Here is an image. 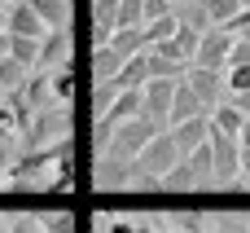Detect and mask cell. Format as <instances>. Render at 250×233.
Here are the masks:
<instances>
[{"label":"cell","mask_w":250,"mask_h":233,"mask_svg":"<svg viewBox=\"0 0 250 233\" xmlns=\"http://www.w3.org/2000/svg\"><path fill=\"white\" fill-rule=\"evenodd\" d=\"M207 115V106L198 101V93L180 79L176 84V97H171V110H167V128H176V123H189V119H202Z\"/></svg>","instance_id":"obj_11"},{"label":"cell","mask_w":250,"mask_h":233,"mask_svg":"<svg viewBox=\"0 0 250 233\" xmlns=\"http://www.w3.org/2000/svg\"><path fill=\"white\" fill-rule=\"evenodd\" d=\"M242 176H250V145H242Z\"/></svg>","instance_id":"obj_39"},{"label":"cell","mask_w":250,"mask_h":233,"mask_svg":"<svg viewBox=\"0 0 250 233\" xmlns=\"http://www.w3.org/2000/svg\"><path fill=\"white\" fill-rule=\"evenodd\" d=\"M237 141H242V145H250V119L242 123V132H237Z\"/></svg>","instance_id":"obj_40"},{"label":"cell","mask_w":250,"mask_h":233,"mask_svg":"<svg viewBox=\"0 0 250 233\" xmlns=\"http://www.w3.org/2000/svg\"><path fill=\"white\" fill-rule=\"evenodd\" d=\"M22 141L31 150H44L53 141H70V106H44L31 115V123L22 128Z\"/></svg>","instance_id":"obj_2"},{"label":"cell","mask_w":250,"mask_h":233,"mask_svg":"<svg viewBox=\"0 0 250 233\" xmlns=\"http://www.w3.org/2000/svg\"><path fill=\"white\" fill-rule=\"evenodd\" d=\"M9 233H44V229H40V216H13Z\"/></svg>","instance_id":"obj_35"},{"label":"cell","mask_w":250,"mask_h":233,"mask_svg":"<svg viewBox=\"0 0 250 233\" xmlns=\"http://www.w3.org/2000/svg\"><path fill=\"white\" fill-rule=\"evenodd\" d=\"M229 101H233V106H237V110L250 119V93H237V97H229Z\"/></svg>","instance_id":"obj_36"},{"label":"cell","mask_w":250,"mask_h":233,"mask_svg":"<svg viewBox=\"0 0 250 233\" xmlns=\"http://www.w3.org/2000/svg\"><path fill=\"white\" fill-rule=\"evenodd\" d=\"M176 84H180V79H149V84L141 88V97H145L141 115H145L149 123H158L163 132H167V110H171V97H176Z\"/></svg>","instance_id":"obj_6"},{"label":"cell","mask_w":250,"mask_h":233,"mask_svg":"<svg viewBox=\"0 0 250 233\" xmlns=\"http://www.w3.org/2000/svg\"><path fill=\"white\" fill-rule=\"evenodd\" d=\"M136 233H171V229H163V225H145V220H141V225H136Z\"/></svg>","instance_id":"obj_38"},{"label":"cell","mask_w":250,"mask_h":233,"mask_svg":"<svg viewBox=\"0 0 250 233\" xmlns=\"http://www.w3.org/2000/svg\"><path fill=\"white\" fill-rule=\"evenodd\" d=\"M114 84L127 93V88H145L149 84V62H145V53H136V57H127L123 62V70L114 75Z\"/></svg>","instance_id":"obj_17"},{"label":"cell","mask_w":250,"mask_h":233,"mask_svg":"<svg viewBox=\"0 0 250 233\" xmlns=\"http://www.w3.org/2000/svg\"><path fill=\"white\" fill-rule=\"evenodd\" d=\"M211 233H250V225L237 220V216H220V220L211 225Z\"/></svg>","instance_id":"obj_33"},{"label":"cell","mask_w":250,"mask_h":233,"mask_svg":"<svg viewBox=\"0 0 250 233\" xmlns=\"http://www.w3.org/2000/svg\"><path fill=\"white\" fill-rule=\"evenodd\" d=\"M0 35H4V13H0Z\"/></svg>","instance_id":"obj_44"},{"label":"cell","mask_w":250,"mask_h":233,"mask_svg":"<svg viewBox=\"0 0 250 233\" xmlns=\"http://www.w3.org/2000/svg\"><path fill=\"white\" fill-rule=\"evenodd\" d=\"M237 4H242V9H250V0H237Z\"/></svg>","instance_id":"obj_45"},{"label":"cell","mask_w":250,"mask_h":233,"mask_svg":"<svg viewBox=\"0 0 250 233\" xmlns=\"http://www.w3.org/2000/svg\"><path fill=\"white\" fill-rule=\"evenodd\" d=\"M176 26H180L176 13H167V18H158V22H145V40H149V44H163V40L176 35Z\"/></svg>","instance_id":"obj_28"},{"label":"cell","mask_w":250,"mask_h":233,"mask_svg":"<svg viewBox=\"0 0 250 233\" xmlns=\"http://www.w3.org/2000/svg\"><path fill=\"white\" fill-rule=\"evenodd\" d=\"M229 53H233V35L220 31V26H211V31L202 35V44H198L193 66H202V70H224V66H229Z\"/></svg>","instance_id":"obj_8"},{"label":"cell","mask_w":250,"mask_h":233,"mask_svg":"<svg viewBox=\"0 0 250 233\" xmlns=\"http://www.w3.org/2000/svg\"><path fill=\"white\" fill-rule=\"evenodd\" d=\"M48 93H53L57 106H70V97H75V70H70V66L53 70V75H48Z\"/></svg>","instance_id":"obj_24"},{"label":"cell","mask_w":250,"mask_h":233,"mask_svg":"<svg viewBox=\"0 0 250 233\" xmlns=\"http://www.w3.org/2000/svg\"><path fill=\"white\" fill-rule=\"evenodd\" d=\"M119 26H145L141 0H119Z\"/></svg>","instance_id":"obj_31"},{"label":"cell","mask_w":250,"mask_h":233,"mask_svg":"<svg viewBox=\"0 0 250 233\" xmlns=\"http://www.w3.org/2000/svg\"><path fill=\"white\" fill-rule=\"evenodd\" d=\"M163 229H171V233H211V225H207V211L202 207H167L163 211Z\"/></svg>","instance_id":"obj_12"},{"label":"cell","mask_w":250,"mask_h":233,"mask_svg":"<svg viewBox=\"0 0 250 233\" xmlns=\"http://www.w3.org/2000/svg\"><path fill=\"white\" fill-rule=\"evenodd\" d=\"M70 48H75V40H70V26H62V31H48V35L40 40V57H35V70L53 75V70L70 66Z\"/></svg>","instance_id":"obj_5"},{"label":"cell","mask_w":250,"mask_h":233,"mask_svg":"<svg viewBox=\"0 0 250 233\" xmlns=\"http://www.w3.org/2000/svg\"><path fill=\"white\" fill-rule=\"evenodd\" d=\"M167 13H171L167 0H141V18H145V22H158V18H167Z\"/></svg>","instance_id":"obj_32"},{"label":"cell","mask_w":250,"mask_h":233,"mask_svg":"<svg viewBox=\"0 0 250 233\" xmlns=\"http://www.w3.org/2000/svg\"><path fill=\"white\" fill-rule=\"evenodd\" d=\"M0 57H9V35H0Z\"/></svg>","instance_id":"obj_41"},{"label":"cell","mask_w":250,"mask_h":233,"mask_svg":"<svg viewBox=\"0 0 250 233\" xmlns=\"http://www.w3.org/2000/svg\"><path fill=\"white\" fill-rule=\"evenodd\" d=\"M171 132V141H176V150H180V159L185 154H193L207 137H211V119L202 115V119H189V123H176V128H167Z\"/></svg>","instance_id":"obj_13"},{"label":"cell","mask_w":250,"mask_h":233,"mask_svg":"<svg viewBox=\"0 0 250 233\" xmlns=\"http://www.w3.org/2000/svg\"><path fill=\"white\" fill-rule=\"evenodd\" d=\"M180 163V150H176V141H171V132H158L141 154H136V163H132V172H141V176H154V181H163L171 167Z\"/></svg>","instance_id":"obj_3"},{"label":"cell","mask_w":250,"mask_h":233,"mask_svg":"<svg viewBox=\"0 0 250 233\" xmlns=\"http://www.w3.org/2000/svg\"><path fill=\"white\" fill-rule=\"evenodd\" d=\"M163 189H171V194H185V189H202V181H198V176H193V167L180 159V163H176V167L163 176Z\"/></svg>","instance_id":"obj_23"},{"label":"cell","mask_w":250,"mask_h":233,"mask_svg":"<svg viewBox=\"0 0 250 233\" xmlns=\"http://www.w3.org/2000/svg\"><path fill=\"white\" fill-rule=\"evenodd\" d=\"M40 229L44 233H75V216L70 211H40Z\"/></svg>","instance_id":"obj_27"},{"label":"cell","mask_w":250,"mask_h":233,"mask_svg":"<svg viewBox=\"0 0 250 233\" xmlns=\"http://www.w3.org/2000/svg\"><path fill=\"white\" fill-rule=\"evenodd\" d=\"M141 106H145V97H141V88H127V93H119L114 97V106L97 119V141H105L119 123H127V119H136L141 115Z\"/></svg>","instance_id":"obj_7"},{"label":"cell","mask_w":250,"mask_h":233,"mask_svg":"<svg viewBox=\"0 0 250 233\" xmlns=\"http://www.w3.org/2000/svg\"><path fill=\"white\" fill-rule=\"evenodd\" d=\"M163 128L158 123H149L145 115H136V119H127V123H119L110 137H105V145H101V159H114V163H136V154L158 137Z\"/></svg>","instance_id":"obj_1"},{"label":"cell","mask_w":250,"mask_h":233,"mask_svg":"<svg viewBox=\"0 0 250 233\" xmlns=\"http://www.w3.org/2000/svg\"><path fill=\"white\" fill-rule=\"evenodd\" d=\"M0 233H9V225H4V220H0Z\"/></svg>","instance_id":"obj_46"},{"label":"cell","mask_w":250,"mask_h":233,"mask_svg":"<svg viewBox=\"0 0 250 233\" xmlns=\"http://www.w3.org/2000/svg\"><path fill=\"white\" fill-rule=\"evenodd\" d=\"M211 163H215V185H237L242 181V141L237 137H224L211 128Z\"/></svg>","instance_id":"obj_4"},{"label":"cell","mask_w":250,"mask_h":233,"mask_svg":"<svg viewBox=\"0 0 250 233\" xmlns=\"http://www.w3.org/2000/svg\"><path fill=\"white\" fill-rule=\"evenodd\" d=\"M110 48L127 62V57H136V53H145L149 48V40H145V26H119L114 35H110Z\"/></svg>","instance_id":"obj_14"},{"label":"cell","mask_w":250,"mask_h":233,"mask_svg":"<svg viewBox=\"0 0 250 233\" xmlns=\"http://www.w3.org/2000/svg\"><path fill=\"white\" fill-rule=\"evenodd\" d=\"M224 88H229V97L250 93V66H229V70H224Z\"/></svg>","instance_id":"obj_30"},{"label":"cell","mask_w":250,"mask_h":233,"mask_svg":"<svg viewBox=\"0 0 250 233\" xmlns=\"http://www.w3.org/2000/svg\"><path fill=\"white\" fill-rule=\"evenodd\" d=\"M9 57L22 62L26 70H35V57H40V40H26V35H9Z\"/></svg>","instance_id":"obj_25"},{"label":"cell","mask_w":250,"mask_h":233,"mask_svg":"<svg viewBox=\"0 0 250 233\" xmlns=\"http://www.w3.org/2000/svg\"><path fill=\"white\" fill-rule=\"evenodd\" d=\"M4 35H26V40H44L48 35V26L35 18V9L26 4V0H13L9 9H4Z\"/></svg>","instance_id":"obj_10"},{"label":"cell","mask_w":250,"mask_h":233,"mask_svg":"<svg viewBox=\"0 0 250 233\" xmlns=\"http://www.w3.org/2000/svg\"><path fill=\"white\" fill-rule=\"evenodd\" d=\"M110 233H136L132 220H110Z\"/></svg>","instance_id":"obj_37"},{"label":"cell","mask_w":250,"mask_h":233,"mask_svg":"<svg viewBox=\"0 0 250 233\" xmlns=\"http://www.w3.org/2000/svg\"><path fill=\"white\" fill-rule=\"evenodd\" d=\"M229 66H250V40H233V53H229ZM224 66V70H229Z\"/></svg>","instance_id":"obj_34"},{"label":"cell","mask_w":250,"mask_h":233,"mask_svg":"<svg viewBox=\"0 0 250 233\" xmlns=\"http://www.w3.org/2000/svg\"><path fill=\"white\" fill-rule=\"evenodd\" d=\"M185 163L193 167V176L202 181V185H215V163H211V141H202L193 154H185Z\"/></svg>","instance_id":"obj_22"},{"label":"cell","mask_w":250,"mask_h":233,"mask_svg":"<svg viewBox=\"0 0 250 233\" xmlns=\"http://www.w3.org/2000/svg\"><path fill=\"white\" fill-rule=\"evenodd\" d=\"M0 167H4V154H0Z\"/></svg>","instance_id":"obj_48"},{"label":"cell","mask_w":250,"mask_h":233,"mask_svg":"<svg viewBox=\"0 0 250 233\" xmlns=\"http://www.w3.org/2000/svg\"><path fill=\"white\" fill-rule=\"evenodd\" d=\"M119 93H123V88H119L114 79H101V84H97V93H92V106H97V119H101V115H105V110L114 106V97H119Z\"/></svg>","instance_id":"obj_29"},{"label":"cell","mask_w":250,"mask_h":233,"mask_svg":"<svg viewBox=\"0 0 250 233\" xmlns=\"http://www.w3.org/2000/svg\"><path fill=\"white\" fill-rule=\"evenodd\" d=\"M119 70H123V57H119L110 44H97V48H92V75H97V84H101V79H114Z\"/></svg>","instance_id":"obj_19"},{"label":"cell","mask_w":250,"mask_h":233,"mask_svg":"<svg viewBox=\"0 0 250 233\" xmlns=\"http://www.w3.org/2000/svg\"><path fill=\"white\" fill-rule=\"evenodd\" d=\"M171 13H176V22H180V26H189V31H198V35H207V31H211V18H207L202 0H189V4H180V9H171Z\"/></svg>","instance_id":"obj_20"},{"label":"cell","mask_w":250,"mask_h":233,"mask_svg":"<svg viewBox=\"0 0 250 233\" xmlns=\"http://www.w3.org/2000/svg\"><path fill=\"white\" fill-rule=\"evenodd\" d=\"M202 9H207L211 26H229V22L242 13V4H237V0H202Z\"/></svg>","instance_id":"obj_26"},{"label":"cell","mask_w":250,"mask_h":233,"mask_svg":"<svg viewBox=\"0 0 250 233\" xmlns=\"http://www.w3.org/2000/svg\"><path fill=\"white\" fill-rule=\"evenodd\" d=\"M9 4H13V0H0V13H4V9H9Z\"/></svg>","instance_id":"obj_43"},{"label":"cell","mask_w":250,"mask_h":233,"mask_svg":"<svg viewBox=\"0 0 250 233\" xmlns=\"http://www.w3.org/2000/svg\"><path fill=\"white\" fill-rule=\"evenodd\" d=\"M31 9H35V18L48 26V31H62V26H70V0H26Z\"/></svg>","instance_id":"obj_16"},{"label":"cell","mask_w":250,"mask_h":233,"mask_svg":"<svg viewBox=\"0 0 250 233\" xmlns=\"http://www.w3.org/2000/svg\"><path fill=\"white\" fill-rule=\"evenodd\" d=\"M26 79H31V70H26L22 62L0 57V93H22V88H26Z\"/></svg>","instance_id":"obj_21"},{"label":"cell","mask_w":250,"mask_h":233,"mask_svg":"<svg viewBox=\"0 0 250 233\" xmlns=\"http://www.w3.org/2000/svg\"><path fill=\"white\" fill-rule=\"evenodd\" d=\"M207 119H211V128H215V132H224V137H237V132H242V123H246V115H242L233 101H220Z\"/></svg>","instance_id":"obj_18"},{"label":"cell","mask_w":250,"mask_h":233,"mask_svg":"<svg viewBox=\"0 0 250 233\" xmlns=\"http://www.w3.org/2000/svg\"><path fill=\"white\" fill-rule=\"evenodd\" d=\"M167 4H171V9H180V4H189V0H167Z\"/></svg>","instance_id":"obj_42"},{"label":"cell","mask_w":250,"mask_h":233,"mask_svg":"<svg viewBox=\"0 0 250 233\" xmlns=\"http://www.w3.org/2000/svg\"><path fill=\"white\" fill-rule=\"evenodd\" d=\"M185 84L198 93V101L207 106V115L224 101V70H202V66H189V70H185Z\"/></svg>","instance_id":"obj_9"},{"label":"cell","mask_w":250,"mask_h":233,"mask_svg":"<svg viewBox=\"0 0 250 233\" xmlns=\"http://www.w3.org/2000/svg\"><path fill=\"white\" fill-rule=\"evenodd\" d=\"M132 185V163L97 159V189H127Z\"/></svg>","instance_id":"obj_15"},{"label":"cell","mask_w":250,"mask_h":233,"mask_svg":"<svg viewBox=\"0 0 250 233\" xmlns=\"http://www.w3.org/2000/svg\"><path fill=\"white\" fill-rule=\"evenodd\" d=\"M242 185H246V189H250V176H242Z\"/></svg>","instance_id":"obj_47"}]
</instances>
